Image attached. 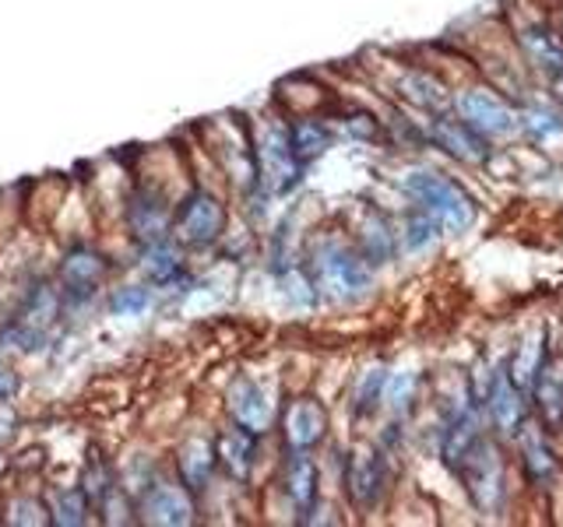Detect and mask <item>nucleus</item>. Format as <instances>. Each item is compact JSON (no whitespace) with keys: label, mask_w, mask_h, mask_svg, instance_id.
<instances>
[{"label":"nucleus","mask_w":563,"mask_h":527,"mask_svg":"<svg viewBox=\"0 0 563 527\" xmlns=\"http://www.w3.org/2000/svg\"><path fill=\"white\" fill-rule=\"evenodd\" d=\"M405 190L412 193V198L422 204V211L440 222L448 228V233H465V228L475 222V208H472V198L468 193L444 180L440 172H430V169H412L405 176Z\"/></svg>","instance_id":"obj_1"},{"label":"nucleus","mask_w":563,"mask_h":527,"mask_svg":"<svg viewBox=\"0 0 563 527\" xmlns=\"http://www.w3.org/2000/svg\"><path fill=\"white\" fill-rule=\"evenodd\" d=\"M317 289H324L331 299H356L369 289L366 257L349 250L342 243H324L313 257Z\"/></svg>","instance_id":"obj_2"},{"label":"nucleus","mask_w":563,"mask_h":527,"mask_svg":"<svg viewBox=\"0 0 563 527\" xmlns=\"http://www.w3.org/2000/svg\"><path fill=\"white\" fill-rule=\"evenodd\" d=\"M454 474L468 485L475 506L489 509V514L493 509H500V503H504V461L486 436L475 439L472 450L462 457V464L454 468Z\"/></svg>","instance_id":"obj_3"},{"label":"nucleus","mask_w":563,"mask_h":527,"mask_svg":"<svg viewBox=\"0 0 563 527\" xmlns=\"http://www.w3.org/2000/svg\"><path fill=\"white\" fill-rule=\"evenodd\" d=\"M176 236L190 246H208L222 236L225 228V208L219 204L216 193H208L205 187H194L184 204L176 208V218H173Z\"/></svg>","instance_id":"obj_4"},{"label":"nucleus","mask_w":563,"mask_h":527,"mask_svg":"<svg viewBox=\"0 0 563 527\" xmlns=\"http://www.w3.org/2000/svg\"><path fill=\"white\" fill-rule=\"evenodd\" d=\"M299 166L296 155L289 148L286 131H268L261 141V148L254 152V176L264 183L268 193H286L299 183Z\"/></svg>","instance_id":"obj_5"},{"label":"nucleus","mask_w":563,"mask_h":527,"mask_svg":"<svg viewBox=\"0 0 563 527\" xmlns=\"http://www.w3.org/2000/svg\"><path fill=\"white\" fill-rule=\"evenodd\" d=\"M457 113H462L468 127L479 134L504 137L518 131V116L510 113V105L500 96H493L489 88H468V92L457 96Z\"/></svg>","instance_id":"obj_6"},{"label":"nucleus","mask_w":563,"mask_h":527,"mask_svg":"<svg viewBox=\"0 0 563 527\" xmlns=\"http://www.w3.org/2000/svg\"><path fill=\"white\" fill-rule=\"evenodd\" d=\"M345 485H349L352 503L363 506V509H374L384 500V492H387V461H384V453L374 450V447H360L356 453L349 457Z\"/></svg>","instance_id":"obj_7"},{"label":"nucleus","mask_w":563,"mask_h":527,"mask_svg":"<svg viewBox=\"0 0 563 527\" xmlns=\"http://www.w3.org/2000/svg\"><path fill=\"white\" fill-rule=\"evenodd\" d=\"M106 278V257L92 246H75L60 264V295L67 303H88Z\"/></svg>","instance_id":"obj_8"},{"label":"nucleus","mask_w":563,"mask_h":527,"mask_svg":"<svg viewBox=\"0 0 563 527\" xmlns=\"http://www.w3.org/2000/svg\"><path fill=\"white\" fill-rule=\"evenodd\" d=\"M229 415L240 429L261 436L275 422V391L257 380H240L229 394Z\"/></svg>","instance_id":"obj_9"},{"label":"nucleus","mask_w":563,"mask_h":527,"mask_svg":"<svg viewBox=\"0 0 563 527\" xmlns=\"http://www.w3.org/2000/svg\"><path fill=\"white\" fill-rule=\"evenodd\" d=\"M137 514H141V520H145V524L176 527V524H190L194 520V503H190L184 485L152 482L145 496H141Z\"/></svg>","instance_id":"obj_10"},{"label":"nucleus","mask_w":563,"mask_h":527,"mask_svg":"<svg viewBox=\"0 0 563 527\" xmlns=\"http://www.w3.org/2000/svg\"><path fill=\"white\" fill-rule=\"evenodd\" d=\"M128 225L137 243H155L166 239L173 228V215L163 201V193L155 190H134L128 204Z\"/></svg>","instance_id":"obj_11"},{"label":"nucleus","mask_w":563,"mask_h":527,"mask_svg":"<svg viewBox=\"0 0 563 527\" xmlns=\"http://www.w3.org/2000/svg\"><path fill=\"white\" fill-rule=\"evenodd\" d=\"M328 429V412L310 397H299L289 404L286 412V439L292 450H310L313 444H321Z\"/></svg>","instance_id":"obj_12"},{"label":"nucleus","mask_w":563,"mask_h":527,"mask_svg":"<svg viewBox=\"0 0 563 527\" xmlns=\"http://www.w3.org/2000/svg\"><path fill=\"white\" fill-rule=\"evenodd\" d=\"M532 391H536V404H539L545 426L550 429L563 426V359L539 362Z\"/></svg>","instance_id":"obj_13"},{"label":"nucleus","mask_w":563,"mask_h":527,"mask_svg":"<svg viewBox=\"0 0 563 527\" xmlns=\"http://www.w3.org/2000/svg\"><path fill=\"white\" fill-rule=\"evenodd\" d=\"M254 453H257V436L254 433H246L240 426H233L229 433H222L216 439V457H219V464L229 471V479H236L243 482L246 474H251L254 468Z\"/></svg>","instance_id":"obj_14"},{"label":"nucleus","mask_w":563,"mask_h":527,"mask_svg":"<svg viewBox=\"0 0 563 527\" xmlns=\"http://www.w3.org/2000/svg\"><path fill=\"white\" fill-rule=\"evenodd\" d=\"M433 141L448 155L462 158V162H486V145L479 141V131H472L468 123H454V120H437L433 123Z\"/></svg>","instance_id":"obj_15"},{"label":"nucleus","mask_w":563,"mask_h":527,"mask_svg":"<svg viewBox=\"0 0 563 527\" xmlns=\"http://www.w3.org/2000/svg\"><path fill=\"white\" fill-rule=\"evenodd\" d=\"M216 464H219V457H216V444H211V439L194 436L180 447V474L190 492L208 489L211 474H216Z\"/></svg>","instance_id":"obj_16"},{"label":"nucleus","mask_w":563,"mask_h":527,"mask_svg":"<svg viewBox=\"0 0 563 527\" xmlns=\"http://www.w3.org/2000/svg\"><path fill=\"white\" fill-rule=\"evenodd\" d=\"M486 404H489L493 422H497V426H500L504 433H515V429L521 426L525 404H521V394H518V383H515V380H507V377L500 373L497 380H493V386H489Z\"/></svg>","instance_id":"obj_17"},{"label":"nucleus","mask_w":563,"mask_h":527,"mask_svg":"<svg viewBox=\"0 0 563 527\" xmlns=\"http://www.w3.org/2000/svg\"><path fill=\"white\" fill-rule=\"evenodd\" d=\"M141 268H145V274L155 281V285H173V281L184 278V260H180V254H176V246L169 239L145 243Z\"/></svg>","instance_id":"obj_18"},{"label":"nucleus","mask_w":563,"mask_h":527,"mask_svg":"<svg viewBox=\"0 0 563 527\" xmlns=\"http://www.w3.org/2000/svg\"><path fill=\"white\" fill-rule=\"evenodd\" d=\"M286 492H289V500L296 503V509H303V514L313 506V500H317V468L307 457V450L292 453V461L286 468Z\"/></svg>","instance_id":"obj_19"},{"label":"nucleus","mask_w":563,"mask_h":527,"mask_svg":"<svg viewBox=\"0 0 563 527\" xmlns=\"http://www.w3.org/2000/svg\"><path fill=\"white\" fill-rule=\"evenodd\" d=\"M289 148L296 155L299 166L313 162L317 155H324L331 148V131L324 127L321 120H299L296 127L289 131Z\"/></svg>","instance_id":"obj_20"},{"label":"nucleus","mask_w":563,"mask_h":527,"mask_svg":"<svg viewBox=\"0 0 563 527\" xmlns=\"http://www.w3.org/2000/svg\"><path fill=\"white\" fill-rule=\"evenodd\" d=\"M525 49L536 60V67L550 70V75H563V40L550 29H528L525 32Z\"/></svg>","instance_id":"obj_21"},{"label":"nucleus","mask_w":563,"mask_h":527,"mask_svg":"<svg viewBox=\"0 0 563 527\" xmlns=\"http://www.w3.org/2000/svg\"><path fill=\"white\" fill-rule=\"evenodd\" d=\"M521 450H525V461H528V474H532L539 485L550 482L556 474V457H553L550 444H545V436L536 426H528L521 433Z\"/></svg>","instance_id":"obj_22"},{"label":"nucleus","mask_w":563,"mask_h":527,"mask_svg":"<svg viewBox=\"0 0 563 527\" xmlns=\"http://www.w3.org/2000/svg\"><path fill=\"white\" fill-rule=\"evenodd\" d=\"M525 131L536 145L553 148L563 141V113L553 110V105H532V110L525 113Z\"/></svg>","instance_id":"obj_23"},{"label":"nucleus","mask_w":563,"mask_h":527,"mask_svg":"<svg viewBox=\"0 0 563 527\" xmlns=\"http://www.w3.org/2000/svg\"><path fill=\"white\" fill-rule=\"evenodd\" d=\"M60 316V292L49 289V285H35L32 295L25 299V310H22V324H32V327H43L53 324Z\"/></svg>","instance_id":"obj_24"},{"label":"nucleus","mask_w":563,"mask_h":527,"mask_svg":"<svg viewBox=\"0 0 563 527\" xmlns=\"http://www.w3.org/2000/svg\"><path fill=\"white\" fill-rule=\"evenodd\" d=\"M401 92L409 96L416 105H422L427 113H437V110H444V105H448L444 85H440L437 78H430V75H409L401 81Z\"/></svg>","instance_id":"obj_25"},{"label":"nucleus","mask_w":563,"mask_h":527,"mask_svg":"<svg viewBox=\"0 0 563 527\" xmlns=\"http://www.w3.org/2000/svg\"><path fill=\"white\" fill-rule=\"evenodd\" d=\"M78 489L88 500V506H106V500H110V492H113V474L102 464V457H92V461L85 464Z\"/></svg>","instance_id":"obj_26"},{"label":"nucleus","mask_w":563,"mask_h":527,"mask_svg":"<svg viewBox=\"0 0 563 527\" xmlns=\"http://www.w3.org/2000/svg\"><path fill=\"white\" fill-rule=\"evenodd\" d=\"M395 254V236L387 222L380 215H369V222L363 225V257H369L374 264H384Z\"/></svg>","instance_id":"obj_27"},{"label":"nucleus","mask_w":563,"mask_h":527,"mask_svg":"<svg viewBox=\"0 0 563 527\" xmlns=\"http://www.w3.org/2000/svg\"><path fill=\"white\" fill-rule=\"evenodd\" d=\"M49 520L60 524V527H78L85 524V514H88V500L81 496V489H70V492H60L57 500H53V509H49Z\"/></svg>","instance_id":"obj_28"},{"label":"nucleus","mask_w":563,"mask_h":527,"mask_svg":"<svg viewBox=\"0 0 563 527\" xmlns=\"http://www.w3.org/2000/svg\"><path fill=\"white\" fill-rule=\"evenodd\" d=\"M384 383H387V373L384 369H369V373L360 380L356 386V397H352V408L356 415H369L384 401Z\"/></svg>","instance_id":"obj_29"},{"label":"nucleus","mask_w":563,"mask_h":527,"mask_svg":"<svg viewBox=\"0 0 563 527\" xmlns=\"http://www.w3.org/2000/svg\"><path fill=\"white\" fill-rule=\"evenodd\" d=\"M148 306H152V292H148V289H141V285H134V289H120V292L113 295V303H110L113 316H145Z\"/></svg>","instance_id":"obj_30"},{"label":"nucleus","mask_w":563,"mask_h":527,"mask_svg":"<svg viewBox=\"0 0 563 527\" xmlns=\"http://www.w3.org/2000/svg\"><path fill=\"white\" fill-rule=\"evenodd\" d=\"M539 356H542V345H539V338H528V341L521 345V351H518L515 366H510V373H515V383H521V386H532V380H536V369H539Z\"/></svg>","instance_id":"obj_31"},{"label":"nucleus","mask_w":563,"mask_h":527,"mask_svg":"<svg viewBox=\"0 0 563 527\" xmlns=\"http://www.w3.org/2000/svg\"><path fill=\"white\" fill-rule=\"evenodd\" d=\"M412 397H416V373H395V377H387V383H384V401L391 404L395 412L409 408Z\"/></svg>","instance_id":"obj_32"},{"label":"nucleus","mask_w":563,"mask_h":527,"mask_svg":"<svg viewBox=\"0 0 563 527\" xmlns=\"http://www.w3.org/2000/svg\"><path fill=\"white\" fill-rule=\"evenodd\" d=\"M282 278V289H286V295L292 299L296 306H313V281L307 274L299 271H278Z\"/></svg>","instance_id":"obj_33"},{"label":"nucleus","mask_w":563,"mask_h":527,"mask_svg":"<svg viewBox=\"0 0 563 527\" xmlns=\"http://www.w3.org/2000/svg\"><path fill=\"white\" fill-rule=\"evenodd\" d=\"M409 246L412 250H422V246H430L433 243V218L430 215H412L409 218Z\"/></svg>","instance_id":"obj_34"},{"label":"nucleus","mask_w":563,"mask_h":527,"mask_svg":"<svg viewBox=\"0 0 563 527\" xmlns=\"http://www.w3.org/2000/svg\"><path fill=\"white\" fill-rule=\"evenodd\" d=\"M14 520L18 524H46V509L32 500H22V503H14Z\"/></svg>","instance_id":"obj_35"},{"label":"nucleus","mask_w":563,"mask_h":527,"mask_svg":"<svg viewBox=\"0 0 563 527\" xmlns=\"http://www.w3.org/2000/svg\"><path fill=\"white\" fill-rule=\"evenodd\" d=\"M18 394V373L0 366V401H11Z\"/></svg>","instance_id":"obj_36"}]
</instances>
